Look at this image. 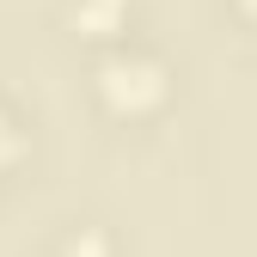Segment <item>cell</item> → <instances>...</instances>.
<instances>
[{"label":"cell","instance_id":"1","mask_svg":"<svg viewBox=\"0 0 257 257\" xmlns=\"http://www.w3.org/2000/svg\"><path fill=\"white\" fill-rule=\"evenodd\" d=\"M159 86H166V74H159V61H147V55H110L104 61V92L122 98V104H135L141 92L159 98Z\"/></svg>","mask_w":257,"mask_h":257}]
</instances>
